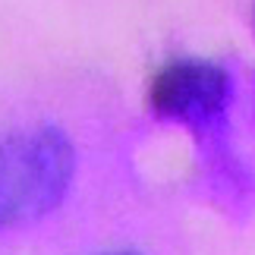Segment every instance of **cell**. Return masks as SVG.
I'll return each instance as SVG.
<instances>
[{"label":"cell","mask_w":255,"mask_h":255,"mask_svg":"<svg viewBox=\"0 0 255 255\" xmlns=\"http://www.w3.org/2000/svg\"><path fill=\"white\" fill-rule=\"evenodd\" d=\"M76 151L57 126H28L0 139V233L47 218L70 192Z\"/></svg>","instance_id":"cell-1"},{"label":"cell","mask_w":255,"mask_h":255,"mask_svg":"<svg viewBox=\"0 0 255 255\" xmlns=\"http://www.w3.org/2000/svg\"><path fill=\"white\" fill-rule=\"evenodd\" d=\"M230 79L221 66L202 60H173L148 82V107L164 120L208 123L227 104Z\"/></svg>","instance_id":"cell-2"},{"label":"cell","mask_w":255,"mask_h":255,"mask_svg":"<svg viewBox=\"0 0 255 255\" xmlns=\"http://www.w3.org/2000/svg\"><path fill=\"white\" fill-rule=\"evenodd\" d=\"M111 255H135V252H111Z\"/></svg>","instance_id":"cell-3"}]
</instances>
